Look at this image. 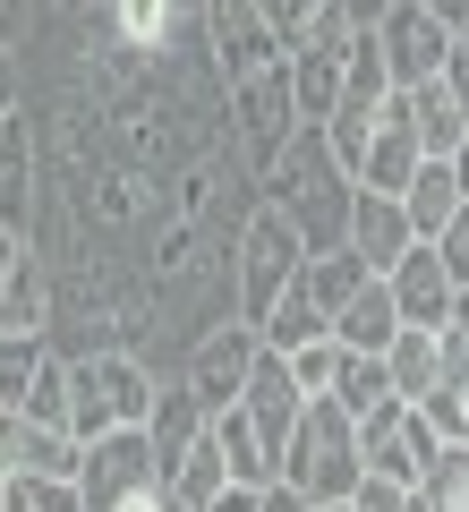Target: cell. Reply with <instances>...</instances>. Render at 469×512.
<instances>
[{
    "label": "cell",
    "mask_w": 469,
    "mask_h": 512,
    "mask_svg": "<svg viewBox=\"0 0 469 512\" xmlns=\"http://www.w3.org/2000/svg\"><path fill=\"white\" fill-rule=\"evenodd\" d=\"M256 188H265V205H282V214L299 222L307 256L350 248V205H359V180L333 163L325 128H299V137H290V154H282V163H273Z\"/></svg>",
    "instance_id": "6da1fadb"
},
{
    "label": "cell",
    "mask_w": 469,
    "mask_h": 512,
    "mask_svg": "<svg viewBox=\"0 0 469 512\" xmlns=\"http://www.w3.org/2000/svg\"><path fill=\"white\" fill-rule=\"evenodd\" d=\"M367 478V444H359V419H350L333 393H316V402L299 410V436H290L282 453V487L307 495V504H350Z\"/></svg>",
    "instance_id": "7a4b0ae2"
},
{
    "label": "cell",
    "mask_w": 469,
    "mask_h": 512,
    "mask_svg": "<svg viewBox=\"0 0 469 512\" xmlns=\"http://www.w3.org/2000/svg\"><path fill=\"white\" fill-rule=\"evenodd\" d=\"M299 265H307L299 222L256 197V214L239 222V248H231V316L239 325H265V316L282 308V291L299 282Z\"/></svg>",
    "instance_id": "3957f363"
},
{
    "label": "cell",
    "mask_w": 469,
    "mask_h": 512,
    "mask_svg": "<svg viewBox=\"0 0 469 512\" xmlns=\"http://www.w3.org/2000/svg\"><path fill=\"white\" fill-rule=\"evenodd\" d=\"M77 393H69V436L77 444H103L120 427H145L154 402H163V384L137 367V350H77Z\"/></svg>",
    "instance_id": "277c9868"
},
{
    "label": "cell",
    "mask_w": 469,
    "mask_h": 512,
    "mask_svg": "<svg viewBox=\"0 0 469 512\" xmlns=\"http://www.w3.org/2000/svg\"><path fill=\"white\" fill-rule=\"evenodd\" d=\"M222 103H231V146L248 154L256 180L282 163L290 137L307 128V120H299V86H290V60H282V69H265V77H248V86H231Z\"/></svg>",
    "instance_id": "5b68a950"
},
{
    "label": "cell",
    "mask_w": 469,
    "mask_h": 512,
    "mask_svg": "<svg viewBox=\"0 0 469 512\" xmlns=\"http://www.w3.org/2000/svg\"><path fill=\"white\" fill-rule=\"evenodd\" d=\"M359 35H367V26L333 0L325 18L290 43V86H299V120H307V128L333 120V103H342V86H350V52H359Z\"/></svg>",
    "instance_id": "8992f818"
},
{
    "label": "cell",
    "mask_w": 469,
    "mask_h": 512,
    "mask_svg": "<svg viewBox=\"0 0 469 512\" xmlns=\"http://www.w3.org/2000/svg\"><path fill=\"white\" fill-rule=\"evenodd\" d=\"M197 43H205V60H214L222 94L290 60V52H282V35H273V18L256 9V0H205V18H197Z\"/></svg>",
    "instance_id": "52a82bcc"
},
{
    "label": "cell",
    "mask_w": 469,
    "mask_h": 512,
    "mask_svg": "<svg viewBox=\"0 0 469 512\" xmlns=\"http://www.w3.org/2000/svg\"><path fill=\"white\" fill-rule=\"evenodd\" d=\"M376 43H384V69H393V86H435L452 60V43H461V26H444L435 9H418V0H393L376 18Z\"/></svg>",
    "instance_id": "ba28073f"
},
{
    "label": "cell",
    "mask_w": 469,
    "mask_h": 512,
    "mask_svg": "<svg viewBox=\"0 0 469 512\" xmlns=\"http://www.w3.org/2000/svg\"><path fill=\"white\" fill-rule=\"evenodd\" d=\"M256 359H265V333L231 316V325H214V333L197 342V359H188V376H180V384L205 402V419H222V410H239V393H248Z\"/></svg>",
    "instance_id": "9c48e42d"
},
{
    "label": "cell",
    "mask_w": 469,
    "mask_h": 512,
    "mask_svg": "<svg viewBox=\"0 0 469 512\" xmlns=\"http://www.w3.org/2000/svg\"><path fill=\"white\" fill-rule=\"evenodd\" d=\"M77 487H86V512H120L128 495H154V487H163V453L145 444V427H120V436L86 444Z\"/></svg>",
    "instance_id": "30bf717a"
},
{
    "label": "cell",
    "mask_w": 469,
    "mask_h": 512,
    "mask_svg": "<svg viewBox=\"0 0 469 512\" xmlns=\"http://www.w3.org/2000/svg\"><path fill=\"white\" fill-rule=\"evenodd\" d=\"M384 282H393V299H401V325H435L444 333L452 316H461V282H452V265L435 256V239H418Z\"/></svg>",
    "instance_id": "8fae6325"
},
{
    "label": "cell",
    "mask_w": 469,
    "mask_h": 512,
    "mask_svg": "<svg viewBox=\"0 0 469 512\" xmlns=\"http://www.w3.org/2000/svg\"><path fill=\"white\" fill-rule=\"evenodd\" d=\"M239 410L256 419V436H265L273 461H282L290 436H299V410H307V393H299V376H290L282 350H265V359H256V376H248V393H239Z\"/></svg>",
    "instance_id": "7c38bea8"
},
{
    "label": "cell",
    "mask_w": 469,
    "mask_h": 512,
    "mask_svg": "<svg viewBox=\"0 0 469 512\" xmlns=\"http://www.w3.org/2000/svg\"><path fill=\"white\" fill-rule=\"evenodd\" d=\"M418 163H427V146H418V120H410V94H393L376 120V137H367V163H359V188H384V197H401V188L418 180Z\"/></svg>",
    "instance_id": "4fadbf2b"
},
{
    "label": "cell",
    "mask_w": 469,
    "mask_h": 512,
    "mask_svg": "<svg viewBox=\"0 0 469 512\" xmlns=\"http://www.w3.org/2000/svg\"><path fill=\"white\" fill-rule=\"evenodd\" d=\"M35 120L9 111L0 120V231H35Z\"/></svg>",
    "instance_id": "5bb4252c"
},
{
    "label": "cell",
    "mask_w": 469,
    "mask_h": 512,
    "mask_svg": "<svg viewBox=\"0 0 469 512\" xmlns=\"http://www.w3.org/2000/svg\"><path fill=\"white\" fill-rule=\"evenodd\" d=\"M350 248L376 265V274H393L401 256L418 248L410 214H401V197H384V188H359V205H350Z\"/></svg>",
    "instance_id": "9a60e30c"
},
{
    "label": "cell",
    "mask_w": 469,
    "mask_h": 512,
    "mask_svg": "<svg viewBox=\"0 0 469 512\" xmlns=\"http://www.w3.org/2000/svg\"><path fill=\"white\" fill-rule=\"evenodd\" d=\"M231 487H239V478H231V453H222V436H214V427H205V436L188 444V461H171V478H163L171 512H214Z\"/></svg>",
    "instance_id": "2e32d148"
},
{
    "label": "cell",
    "mask_w": 469,
    "mask_h": 512,
    "mask_svg": "<svg viewBox=\"0 0 469 512\" xmlns=\"http://www.w3.org/2000/svg\"><path fill=\"white\" fill-rule=\"evenodd\" d=\"M461 205H469L461 171H452V163H435V154L418 163V180L401 188V214H410V231H418V239H444V222L461 214Z\"/></svg>",
    "instance_id": "e0dca14e"
},
{
    "label": "cell",
    "mask_w": 469,
    "mask_h": 512,
    "mask_svg": "<svg viewBox=\"0 0 469 512\" xmlns=\"http://www.w3.org/2000/svg\"><path fill=\"white\" fill-rule=\"evenodd\" d=\"M393 333H401V299H393V282H384V274L367 282L342 316H333V342H342V350H376V359H384Z\"/></svg>",
    "instance_id": "ac0fdd59"
},
{
    "label": "cell",
    "mask_w": 469,
    "mask_h": 512,
    "mask_svg": "<svg viewBox=\"0 0 469 512\" xmlns=\"http://www.w3.org/2000/svg\"><path fill=\"white\" fill-rule=\"evenodd\" d=\"M103 26L128 52H171V35H197V26L180 18V0H103Z\"/></svg>",
    "instance_id": "d6986e66"
},
{
    "label": "cell",
    "mask_w": 469,
    "mask_h": 512,
    "mask_svg": "<svg viewBox=\"0 0 469 512\" xmlns=\"http://www.w3.org/2000/svg\"><path fill=\"white\" fill-rule=\"evenodd\" d=\"M205 402L197 393H188V384H163V402H154V419H145V444H154V453H163V478H171V461H188V444L205 436Z\"/></svg>",
    "instance_id": "ffe728a7"
},
{
    "label": "cell",
    "mask_w": 469,
    "mask_h": 512,
    "mask_svg": "<svg viewBox=\"0 0 469 512\" xmlns=\"http://www.w3.org/2000/svg\"><path fill=\"white\" fill-rule=\"evenodd\" d=\"M367 282H376V265H367L359 248H333V256H307V265H299V291L316 299L325 316H342L350 299L367 291Z\"/></svg>",
    "instance_id": "44dd1931"
},
{
    "label": "cell",
    "mask_w": 469,
    "mask_h": 512,
    "mask_svg": "<svg viewBox=\"0 0 469 512\" xmlns=\"http://www.w3.org/2000/svg\"><path fill=\"white\" fill-rule=\"evenodd\" d=\"M384 367H393V393H401V402H427V393H435V367H444V333H435V325H401L393 350H384Z\"/></svg>",
    "instance_id": "7402d4cb"
},
{
    "label": "cell",
    "mask_w": 469,
    "mask_h": 512,
    "mask_svg": "<svg viewBox=\"0 0 469 512\" xmlns=\"http://www.w3.org/2000/svg\"><path fill=\"white\" fill-rule=\"evenodd\" d=\"M9 453H18V478H77L86 470V444H77L69 427H35V419H18Z\"/></svg>",
    "instance_id": "603a6c76"
},
{
    "label": "cell",
    "mask_w": 469,
    "mask_h": 512,
    "mask_svg": "<svg viewBox=\"0 0 469 512\" xmlns=\"http://www.w3.org/2000/svg\"><path fill=\"white\" fill-rule=\"evenodd\" d=\"M214 436H222V453H231V478H239V487H256V495H265V487H282V461H273V444L256 436V419H248V410H222V419H214Z\"/></svg>",
    "instance_id": "cb8c5ba5"
},
{
    "label": "cell",
    "mask_w": 469,
    "mask_h": 512,
    "mask_svg": "<svg viewBox=\"0 0 469 512\" xmlns=\"http://www.w3.org/2000/svg\"><path fill=\"white\" fill-rule=\"evenodd\" d=\"M410 120H418V146H427L435 163H452V154H461V137H469V111L452 103L444 77H435V86H410Z\"/></svg>",
    "instance_id": "d4e9b609"
},
{
    "label": "cell",
    "mask_w": 469,
    "mask_h": 512,
    "mask_svg": "<svg viewBox=\"0 0 469 512\" xmlns=\"http://www.w3.org/2000/svg\"><path fill=\"white\" fill-rule=\"evenodd\" d=\"M0 333H52V274H43L35 248H26V265L0 291Z\"/></svg>",
    "instance_id": "484cf974"
},
{
    "label": "cell",
    "mask_w": 469,
    "mask_h": 512,
    "mask_svg": "<svg viewBox=\"0 0 469 512\" xmlns=\"http://www.w3.org/2000/svg\"><path fill=\"white\" fill-rule=\"evenodd\" d=\"M256 333H265V350H282V359H290V350L325 342V333H333V316L316 308V299H307L299 282H290V291H282V308H273V316H265V325H256Z\"/></svg>",
    "instance_id": "4316f807"
},
{
    "label": "cell",
    "mask_w": 469,
    "mask_h": 512,
    "mask_svg": "<svg viewBox=\"0 0 469 512\" xmlns=\"http://www.w3.org/2000/svg\"><path fill=\"white\" fill-rule=\"evenodd\" d=\"M333 402H342L350 419H367V410L401 402V393H393V367H384L376 350H350V359H342V376H333Z\"/></svg>",
    "instance_id": "83f0119b"
},
{
    "label": "cell",
    "mask_w": 469,
    "mask_h": 512,
    "mask_svg": "<svg viewBox=\"0 0 469 512\" xmlns=\"http://www.w3.org/2000/svg\"><path fill=\"white\" fill-rule=\"evenodd\" d=\"M43 359H52V333H0V410L26 402V384L43 376Z\"/></svg>",
    "instance_id": "f1b7e54d"
},
{
    "label": "cell",
    "mask_w": 469,
    "mask_h": 512,
    "mask_svg": "<svg viewBox=\"0 0 469 512\" xmlns=\"http://www.w3.org/2000/svg\"><path fill=\"white\" fill-rule=\"evenodd\" d=\"M69 393H77V367L60 359H43V376L26 384V402H18V419H35V427H69Z\"/></svg>",
    "instance_id": "f546056e"
},
{
    "label": "cell",
    "mask_w": 469,
    "mask_h": 512,
    "mask_svg": "<svg viewBox=\"0 0 469 512\" xmlns=\"http://www.w3.org/2000/svg\"><path fill=\"white\" fill-rule=\"evenodd\" d=\"M0 512H86V487L77 478H18Z\"/></svg>",
    "instance_id": "4dcf8cb0"
},
{
    "label": "cell",
    "mask_w": 469,
    "mask_h": 512,
    "mask_svg": "<svg viewBox=\"0 0 469 512\" xmlns=\"http://www.w3.org/2000/svg\"><path fill=\"white\" fill-rule=\"evenodd\" d=\"M342 359H350V350L333 342V333H325V342H307V350H290V376H299V393H307V402H316V393H333Z\"/></svg>",
    "instance_id": "1f68e13d"
},
{
    "label": "cell",
    "mask_w": 469,
    "mask_h": 512,
    "mask_svg": "<svg viewBox=\"0 0 469 512\" xmlns=\"http://www.w3.org/2000/svg\"><path fill=\"white\" fill-rule=\"evenodd\" d=\"M427 495L444 512H469V444H444V461L427 470Z\"/></svg>",
    "instance_id": "d6a6232c"
},
{
    "label": "cell",
    "mask_w": 469,
    "mask_h": 512,
    "mask_svg": "<svg viewBox=\"0 0 469 512\" xmlns=\"http://www.w3.org/2000/svg\"><path fill=\"white\" fill-rule=\"evenodd\" d=\"M256 9H265V18H273V35H282V52H290V43H299V35H307V26L325 18L333 0H256Z\"/></svg>",
    "instance_id": "836d02e7"
},
{
    "label": "cell",
    "mask_w": 469,
    "mask_h": 512,
    "mask_svg": "<svg viewBox=\"0 0 469 512\" xmlns=\"http://www.w3.org/2000/svg\"><path fill=\"white\" fill-rule=\"evenodd\" d=\"M410 495H418V487H401V478H376V470H367L359 495H350V512H401Z\"/></svg>",
    "instance_id": "e575fe53"
},
{
    "label": "cell",
    "mask_w": 469,
    "mask_h": 512,
    "mask_svg": "<svg viewBox=\"0 0 469 512\" xmlns=\"http://www.w3.org/2000/svg\"><path fill=\"white\" fill-rule=\"evenodd\" d=\"M435 256H444V265H452V282L469 291V205H461V214L444 222V239H435Z\"/></svg>",
    "instance_id": "d590c367"
},
{
    "label": "cell",
    "mask_w": 469,
    "mask_h": 512,
    "mask_svg": "<svg viewBox=\"0 0 469 512\" xmlns=\"http://www.w3.org/2000/svg\"><path fill=\"white\" fill-rule=\"evenodd\" d=\"M26 111V77H18V52H0V120Z\"/></svg>",
    "instance_id": "8d00e7d4"
},
{
    "label": "cell",
    "mask_w": 469,
    "mask_h": 512,
    "mask_svg": "<svg viewBox=\"0 0 469 512\" xmlns=\"http://www.w3.org/2000/svg\"><path fill=\"white\" fill-rule=\"evenodd\" d=\"M444 86H452V103L469 111V43H452V60H444Z\"/></svg>",
    "instance_id": "74e56055"
},
{
    "label": "cell",
    "mask_w": 469,
    "mask_h": 512,
    "mask_svg": "<svg viewBox=\"0 0 469 512\" xmlns=\"http://www.w3.org/2000/svg\"><path fill=\"white\" fill-rule=\"evenodd\" d=\"M18 35H26V0H0V52H18Z\"/></svg>",
    "instance_id": "f35d334b"
},
{
    "label": "cell",
    "mask_w": 469,
    "mask_h": 512,
    "mask_svg": "<svg viewBox=\"0 0 469 512\" xmlns=\"http://www.w3.org/2000/svg\"><path fill=\"white\" fill-rule=\"evenodd\" d=\"M26 265V231H0V291H9V274Z\"/></svg>",
    "instance_id": "ab89813d"
},
{
    "label": "cell",
    "mask_w": 469,
    "mask_h": 512,
    "mask_svg": "<svg viewBox=\"0 0 469 512\" xmlns=\"http://www.w3.org/2000/svg\"><path fill=\"white\" fill-rule=\"evenodd\" d=\"M418 9H435L444 26H469V0H418Z\"/></svg>",
    "instance_id": "60d3db41"
},
{
    "label": "cell",
    "mask_w": 469,
    "mask_h": 512,
    "mask_svg": "<svg viewBox=\"0 0 469 512\" xmlns=\"http://www.w3.org/2000/svg\"><path fill=\"white\" fill-rule=\"evenodd\" d=\"M265 512H316V504H307V495H290V487H273V495H265Z\"/></svg>",
    "instance_id": "b9f144b4"
},
{
    "label": "cell",
    "mask_w": 469,
    "mask_h": 512,
    "mask_svg": "<svg viewBox=\"0 0 469 512\" xmlns=\"http://www.w3.org/2000/svg\"><path fill=\"white\" fill-rule=\"evenodd\" d=\"M342 9H350V18H359V26H376L384 9H393V0H342Z\"/></svg>",
    "instance_id": "7bdbcfd3"
},
{
    "label": "cell",
    "mask_w": 469,
    "mask_h": 512,
    "mask_svg": "<svg viewBox=\"0 0 469 512\" xmlns=\"http://www.w3.org/2000/svg\"><path fill=\"white\" fill-rule=\"evenodd\" d=\"M120 512H171V495H163V487H154V495H128Z\"/></svg>",
    "instance_id": "ee69618b"
},
{
    "label": "cell",
    "mask_w": 469,
    "mask_h": 512,
    "mask_svg": "<svg viewBox=\"0 0 469 512\" xmlns=\"http://www.w3.org/2000/svg\"><path fill=\"white\" fill-rule=\"evenodd\" d=\"M401 512H444V504H435V495H427V487H418V495H410V504H401Z\"/></svg>",
    "instance_id": "f6af8a7d"
},
{
    "label": "cell",
    "mask_w": 469,
    "mask_h": 512,
    "mask_svg": "<svg viewBox=\"0 0 469 512\" xmlns=\"http://www.w3.org/2000/svg\"><path fill=\"white\" fill-rule=\"evenodd\" d=\"M452 171H461V188H469V137H461V154H452Z\"/></svg>",
    "instance_id": "bcb514c9"
},
{
    "label": "cell",
    "mask_w": 469,
    "mask_h": 512,
    "mask_svg": "<svg viewBox=\"0 0 469 512\" xmlns=\"http://www.w3.org/2000/svg\"><path fill=\"white\" fill-rule=\"evenodd\" d=\"M180 18H188V26H197V18H205V0H180Z\"/></svg>",
    "instance_id": "7dc6e473"
},
{
    "label": "cell",
    "mask_w": 469,
    "mask_h": 512,
    "mask_svg": "<svg viewBox=\"0 0 469 512\" xmlns=\"http://www.w3.org/2000/svg\"><path fill=\"white\" fill-rule=\"evenodd\" d=\"M452 325H461V333H469V291H461V316H452Z\"/></svg>",
    "instance_id": "c3c4849f"
},
{
    "label": "cell",
    "mask_w": 469,
    "mask_h": 512,
    "mask_svg": "<svg viewBox=\"0 0 469 512\" xmlns=\"http://www.w3.org/2000/svg\"><path fill=\"white\" fill-rule=\"evenodd\" d=\"M316 512H350V504H316Z\"/></svg>",
    "instance_id": "681fc988"
},
{
    "label": "cell",
    "mask_w": 469,
    "mask_h": 512,
    "mask_svg": "<svg viewBox=\"0 0 469 512\" xmlns=\"http://www.w3.org/2000/svg\"><path fill=\"white\" fill-rule=\"evenodd\" d=\"M94 9H103V0H94Z\"/></svg>",
    "instance_id": "f907efd6"
}]
</instances>
